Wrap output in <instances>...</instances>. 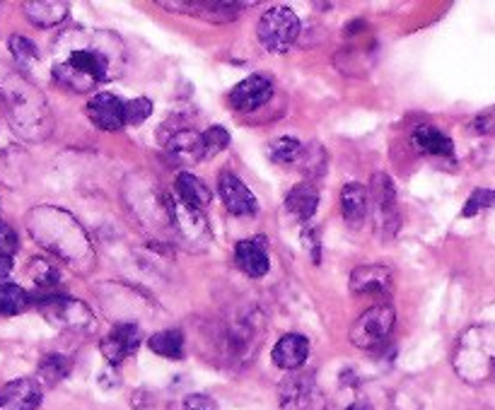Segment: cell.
Here are the masks:
<instances>
[{
  "mask_svg": "<svg viewBox=\"0 0 495 410\" xmlns=\"http://www.w3.org/2000/svg\"><path fill=\"white\" fill-rule=\"evenodd\" d=\"M10 273H13V258H3V256H0V285L10 283V280H7Z\"/></svg>",
  "mask_w": 495,
  "mask_h": 410,
  "instance_id": "obj_38",
  "label": "cell"
},
{
  "mask_svg": "<svg viewBox=\"0 0 495 410\" xmlns=\"http://www.w3.org/2000/svg\"><path fill=\"white\" fill-rule=\"evenodd\" d=\"M29 307V295L20 285L3 283L0 285V316H15Z\"/></svg>",
  "mask_w": 495,
  "mask_h": 410,
  "instance_id": "obj_28",
  "label": "cell"
},
{
  "mask_svg": "<svg viewBox=\"0 0 495 410\" xmlns=\"http://www.w3.org/2000/svg\"><path fill=\"white\" fill-rule=\"evenodd\" d=\"M394 273L387 263H365L351 273L353 295H387L392 289Z\"/></svg>",
  "mask_w": 495,
  "mask_h": 410,
  "instance_id": "obj_14",
  "label": "cell"
},
{
  "mask_svg": "<svg viewBox=\"0 0 495 410\" xmlns=\"http://www.w3.org/2000/svg\"><path fill=\"white\" fill-rule=\"evenodd\" d=\"M279 404L283 410H324L326 398L312 374H290L280 382Z\"/></svg>",
  "mask_w": 495,
  "mask_h": 410,
  "instance_id": "obj_9",
  "label": "cell"
},
{
  "mask_svg": "<svg viewBox=\"0 0 495 410\" xmlns=\"http://www.w3.org/2000/svg\"><path fill=\"white\" fill-rule=\"evenodd\" d=\"M160 5L164 10H184L189 15H198V17L211 22H230L237 17L242 7H247V3H179V0L167 3V0H163Z\"/></svg>",
  "mask_w": 495,
  "mask_h": 410,
  "instance_id": "obj_20",
  "label": "cell"
},
{
  "mask_svg": "<svg viewBox=\"0 0 495 410\" xmlns=\"http://www.w3.org/2000/svg\"><path fill=\"white\" fill-rule=\"evenodd\" d=\"M0 100L5 104L7 119L25 141H47L54 131V119L48 111L47 97L35 82L20 73V68L0 61Z\"/></svg>",
  "mask_w": 495,
  "mask_h": 410,
  "instance_id": "obj_2",
  "label": "cell"
},
{
  "mask_svg": "<svg viewBox=\"0 0 495 410\" xmlns=\"http://www.w3.org/2000/svg\"><path fill=\"white\" fill-rule=\"evenodd\" d=\"M264 237H254V239H242L235 247V261H237L239 270L249 278H264L271 268V256H269V247H266Z\"/></svg>",
  "mask_w": 495,
  "mask_h": 410,
  "instance_id": "obj_17",
  "label": "cell"
},
{
  "mask_svg": "<svg viewBox=\"0 0 495 410\" xmlns=\"http://www.w3.org/2000/svg\"><path fill=\"white\" fill-rule=\"evenodd\" d=\"M126 70V47L119 34L107 29L70 27L54 39L51 75L70 92H92L121 78Z\"/></svg>",
  "mask_w": 495,
  "mask_h": 410,
  "instance_id": "obj_1",
  "label": "cell"
},
{
  "mask_svg": "<svg viewBox=\"0 0 495 410\" xmlns=\"http://www.w3.org/2000/svg\"><path fill=\"white\" fill-rule=\"evenodd\" d=\"M471 128H474L476 133H481V135H495V107L489 109L486 114L479 116V119L471 123Z\"/></svg>",
  "mask_w": 495,
  "mask_h": 410,
  "instance_id": "obj_36",
  "label": "cell"
},
{
  "mask_svg": "<svg viewBox=\"0 0 495 410\" xmlns=\"http://www.w3.org/2000/svg\"><path fill=\"white\" fill-rule=\"evenodd\" d=\"M10 51H13V58L20 70H29V68L39 63L41 58L37 44L29 41L27 37H13V39H10Z\"/></svg>",
  "mask_w": 495,
  "mask_h": 410,
  "instance_id": "obj_31",
  "label": "cell"
},
{
  "mask_svg": "<svg viewBox=\"0 0 495 410\" xmlns=\"http://www.w3.org/2000/svg\"><path fill=\"white\" fill-rule=\"evenodd\" d=\"M411 145H414L421 155L426 157H455V142L449 141L448 133H442L440 128L435 126H418L411 135Z\"/></svg>",
  "mask_w": 495,
  "mask_h": 410,
  "instance_id": "obj_21",
  "label": "cell"
},
{
  "mask_svg": "<svg viewBox=\"0 0 495 410\" xmlns=\"http://www.w3.org/2000/svg\"><path fill=\"white\" fill-rule=\"evenodd\" d=\"M41 316L47 319L51 326L66 331H90L95 329V314L82 300L66 295H48L41 297L39 302Z\"/></svg>",
  "mask_w": 495,
  "mask_h": 410,
  "instance_id": "obj_7",
  "label": "cell"
},
{
  "mask_svg": "<svg viewBox=\"0 0 495 410\" xmlns=\"http://www.w3.org/2000/svg\"><path fill=\"white\" fill-rule=\"evenodd\" d=\"M370 205H374L377 213V229H392L396 232L399 227V216H396V194H394V184L387 174H374L370 182Z\"/></svg>",
  "mask_w": 495,
  "mask_h": 410,
  "instance_id": "obj_12",
  "label": "cell"
},
{
  "mask_svg": "<svg viewBox=\"0 0 495 410\" xmlns=\"http://www.w3.org/2000/svg\"><path fill=\"white\" fill-rule=\"evenodd\" d=\"M394 321H396V314H394L392 304H374V307L363 311L351 326V343L360 350L380 348L392 336Z\"/></svg>",
  "mask_w": 495,
  "mask_h": 410,
  "instance_id": "obj_8",
  "label": "cell"
},
{
  "mask_svg": "<svg viewBox=\"0 0 495 410\" xmlns=\"http://www.w3.org/2000/svg\"><path fill=\"white\" fill-rule=\"evenodd\" d=\"M164 152L172 162H177L182 167H191L205 157L204 133H196L191 128H179L164 142Z\"/></svg>",
  "mask_w": 495,
  "mask_h": 410,
  "instance_id": "obj_13",
  "label": "cell"
},
{
  "mask_svg": "<svg viewBox=\"0 0 495 410\" xmlns=\"http://www.w3.org/2000/svg\"><path fill=\"white\" fill-rule=\"evenodd\" d=\"M164 213H167V220H170L172 232L177 235L179 242L186 247V249H205L211 244L213 235L208 222H205L204 213L196 208H191L184 201H179V195H164Z\"/></svg>",
  "mask_w": 495,
  "mask_h": 410,
  "instance_id": "obj_5",
  "label": "cell"
},
{
  "mask_svg": "<svg viewBox=\"0 0 495 410\" xmlns=\"http://www.w3.org/2000/svg\"><path fill=\"white\" fill-rule=\"evenodd\" d=\"M141 329H138L133 321H121L116 323L109 336L102 338L100 350H102L104 360H107L111 367L121 364L131 352H136L138 345H141Z\"/></svg>",
  "mask_w": 495,
  "mask_h": 410,
  "instance_id": "obj_11",
  "label": "cell"
},
{
  "mask_svg": "<svg viewBox=\"0 0 495 410\" xmlns=\"http://www.w3.org/2000/svg\"><path fill=\"white\" fill-rule=\"evenodd\" d=\"M271 97V80L264 75H249L239 85H235V89L230 92V104L235 111H254V109L264 107Z\"/></svg>",
  "mask_w": 495,
  "mask_h": 410,
  "instance_id": "obj_16",
  "label": "cell"
},
{
  "mask_svg": "<svg viewBox=\"0 0 495 410\" xmlns=\"http://www.w3.org/2000/svg\"><path fill=\"white\" fill-rule=\"evenodd\" d=\"M27 273H29V278H32V283H35L37 288H44V289L56 288L58 280H61L58 268H56L54 263H48L47 258H32V261H29Z\"/></svg>",
  "mask_w": 495,
  "mask_h": 410,
  "instance_id": "obj_29",
  "label": "cell"
},
{
  "mask_svg": "<svg viewBox=\"0 0 495 410\" xmlns=\"http://www.w3.org/2000/svg\"><path fill=\"white\" fill-rule=\"evenodd\" d=\"M217 191H220V198H223L227 213L239 217L257 216L258 210L257 195L251 194L249 186H245V182H242L237 174H232V172H220V176H217Z\"/></svg>",
  "mask_w": 495,
  "mask_h": 410,
  "instance_id": "obj_10",
  "label": "cell"
},
{
  "mask_svg": "<svg viewBox=\"0 0 495 410\" xmlns=\"http://www.w3.org/2000/svg\"><path fill=\"white\" fill-rule=\"evenodd\" d=\"M150 114H153V101L145 100V97L126 101V126H141Z\"/></svg>",
  "mask_w": 495,
  "mask_h": 410,
  "instance_id": "obj_34",
  "label": "cell"
},
{
  "mask_svg": "<svg viewBox=\"0 0 495 410\" xmlns=\"http://www.w3.org/2000/svg\"><path fill=\"white\" fill-rule=\"evenodd\" d=\"M307 357H310V341L300 333H288L280 338L271 352L273 364L285 372L300 370L307 363Z\"/></svg>",
  "mask_w": 495,
  "mask_h": 410,
  "instance_id": "obj_19",
  "label": "cell"
},
{
  "mask_svg": "<svg viewBox=\"0 0 495 410\" xmlns=\"http://www.w3.org/2000/svg\"><path fill=\"white\" fill-rule=\"evenodd\" d=\"M37 374H39V384H44V386H56V384H61L63 379L70 374V360L66 355L51 352V355L41 357Z\"/></svg>",
  "mask_w": 495,
  "mask_h": 410,
  "instance_id": "obj_27",
  "label": "cell"
},
{
  "mask_svg": "<svg viewBox=\"0 0 495 410\" xmlns=\"http://www.w3.org/2000/svg\"><path fill=\"white\" fill-rule=\"evenodd\" d=\"M302 152H305V148H302V142L298 138H279L269 148V157L276 164H292V162H298L302 157Z\"/></svg>",
  "mask_w": 495,
  "mask_h": 410,
  "instance_id": "obj_30",
  "label": "cell"
},
{
  "mask_svg": "<svg viewBox=\"0 0 495 410\" xmlns=\"http://www.w3.org/2000/svg\"><path fill=\"white\" fill-rule=\"evenodd\" d=\"M257 37L266 51L285 54L300 37L298 15L292 13L290 7H271L269 13L261 15L257 25Z\"/></svg>",
  "mask_w": 495,
  "mask_h": 410,
  "instance_id": "obj_6",
  "label": "cell"
},
{
  "mask_svg": "<svg viewBox=\"0 0 495 410\" xmlns=\"http://www.w3.org/2000/svg\"><path fill=\"white\" fill-rule=\"evenodd\" d=\"M341 213H343L348 225L358 227L360 222L367 217V213H370V191L358 182L346 184L341 189Z\"/></svg>",
  "mask_w": 495,
  "mask_h": 410,
  "instance_id": "obj_24",
  "label": "cell"
},
{
  "mask_svg": "<svg viewBox=\"0 0 495 410\" xmlns=\"http://www.w3.org/2000/svg\"><path fill=\"white\" fill-rule=\"evenodd\" d=\"M302 239H305V247H310V249L314 251V263H319V239H317V229L307 227L305 235H302Z\"/></svg>",
  "mask_w": 495,
  "mask_h": 410,
  "instance_id": "obj_37",
  "label": "cell"
},
{
  "mask_svg": "<svg viewBox=\"0 0 495 410\" xmlns=\"http://www.w3.org/2000/svg\"><path fill=\"white\" fill-rule=\"evenodd\" d=\"M88 116L102 131H121L126 126V101L109 92H100L88 101Z\"/></svg>",
  "mask_w": 495,
  "mask_h": 410,
  "instance_id": "obj_15",
  "label": "cell"
},
{
  "mask_svg": "<svg viewBox=\"0 0 495 410\" xmlns=\"http://www.w3.org/2000/svg\"><path fill=\"white\" fill-rule=\"evenodd\" d=\"M20 249V239H17V232H15L7 222L0 220V256L3 258H13Z\"/></svg>",
  "mask_w": 495,
  "mask_h": 410,
  "instance_id": "obj_35",
  "label": "cell"
},
{
  "mask_svg": "<svg viewBox=\"0 0 495 410\" xmlns=\"http://www.w3.org/2000/svg\"><path fill=\"white\" fill-rule=\"evenodd\" d=\"M174 194L179 195V201H184L186 205H191V208L201 210V213L213 203L211 189H208L198 176L191 174V172H182V174L177 176Z\"/></svg>",
  "mask_w": 495,
  "mask_h": 410,
  "instance_id": "obj_25",
  "label": "cell"
},
{
  "mask_svg": "<svg viewBox=\"0 0 495 410\" xmlns=\"http://www.w3.org/2000/svg\"><path fill=\"white\" fill-rule=\"evenodd\" d=\"M317 205H319V191H317V186H312L310 182L292 186L290 194L285 195V210H288V216H290L295 222L312 220V216L317 213Z\"/></svg>",
  "mask_w": 495,
  "mask_h": 410,
  "instance_id": "obj_23",
  "label": "cell"
},
{
  "mask_svg": "<svg viewBox=\"0 0 495 410\" xmlns=\"http://www.w3.org/2000/svg\"><path fill=\"white\" fill-rule=\"evenodd\" d=\"M455 372L467 384H486L495 379V323H476L459 336L452 352Z\"/></svg>",
  "mask_w": 495,
  "mask_h": 410,
  "instance_id": "obj_4",
  "label": "cell"
},
{
  "mask_svg": "<svg viewBox=\"0 0 495 410\" xmlns=\"http://www.w3.org/2000/svg\"><path fill=\"white\" fill-rule=\"evenodd\" d=\"M495 208V189H476L474 194L469 195L467 205L461 210V216L464 217H474L479 216L481 210Z\"/></svg>",
  "mask_w": 495,
  "mask_h": 410,
  "instance_id": "obj_32",
  "label": "cell"
},
{
  "mask_svg": "<svg viewBox=\"0 0 495 410\" xmlns=\"http://www.w3.org/2000/svg\"><path fill=\"white\" fill-rule=\"evenodd\" d=\"M27 229L44 249L66 263L88 266L95 256L88 232L68 210L56 208V205H37L29 210Z\"/></svg>",
  "mask_w": 495,
  "mask_h": 410,
  "instance_id": "obj_3",
  "label": "cell"
},
{
  "mask_svg": "<svg viewBox=\"0 0 495 410\" xmlns=\"http://www.w3.org/2000/svg\"><path fill=\"white\" fill-rule=\"evenodd\" d=\"M148 345L155 355L167 357V360H182L184 357V336L182 331L177 329H167L160 331V333H153Z\"/></svg>",
  "mask_w": 495,
  "mask_h": 410,
  "instance_id": "obj_26",
  "label": "cell"
},
{
  "mask_svg": "<svg viewBox=\"0 0 495 410\" xmlns=\"http://www.w3.org/2000/svg\"><path fill=\"white\" fill-rule=\"evenodd\" d=\"M22 10H25V17H27L35 27L51 29L68 17L70 5L63 3V0H35V3H25Z\"/></svg>",
  "mask_w": 495,
  "mask_h": 410,
  "instance_id": "obj_22",
  "label": "cell"
},
{
  "mask_svg": "<svg viewBox=\"0 0 495 410\" xmlns=\"http://www.w3.org/2000/svg\"><path fill=\"white\" fill-rule=\"evenodd\" d=\"M348 410H370V405H365V404H353Z\"/></svg>",
  "mask_w": 495,
  "mask_h": 410,
  "instance_id": "obj_39",
  "label": "cell"
},
{
  "mask_svg": "<svg viewBox=\"0 0 495 410\" xmlns=\"http://www.w3.org/2000/svg\"><path fill=\"white\" fill-rule=\"evenodd\" d=\"M230 145V133L223 126H211L204 133V150L205 157H216L217 152H223Z\"/></svg>",
  "mask_w": 495,
  "mask_h": 410,
  "instance_id": "obj_33",
  "label": "cell"
},
{
  "mask_svg": "<svg viewBox=\"0 0 495 410\" xmlns=\"http://www.w3.org/2000/svg\"><path fill=\"white\" fill-rule=\"evenodd\" d=\"M41 405V384L37 379H15L0 389V410H37Z\"/></svg>",
  "mask_w": 495,
  "mask_h": 410,
  "instance_id": "obj_18",
  "label": "cell"
}]
</instances>
